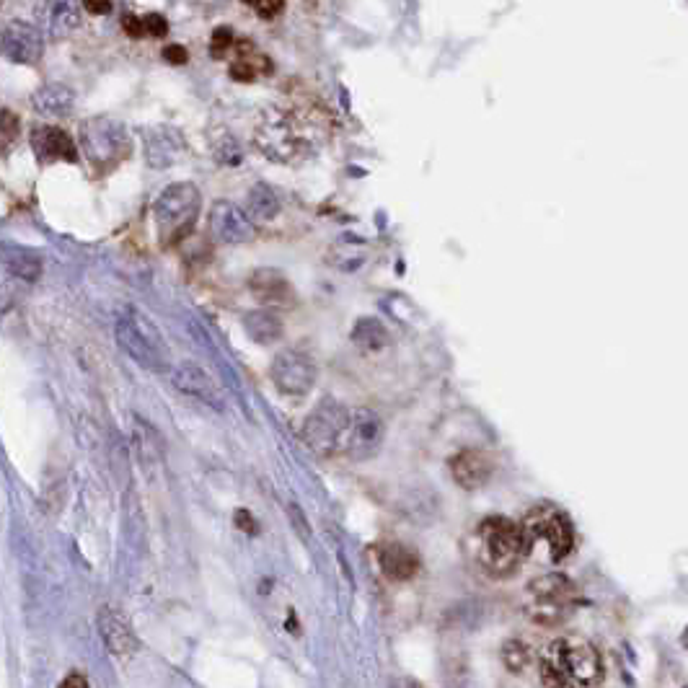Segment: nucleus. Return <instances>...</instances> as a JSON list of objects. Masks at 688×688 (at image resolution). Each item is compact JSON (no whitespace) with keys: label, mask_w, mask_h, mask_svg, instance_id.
I'll return each mask as SVG.
<instances>
[{"label":"nucleus","mask_w":688,"mask_h":688,"mask_svg":"<svg viewBox=\"0 0 688 688\" xmlns=\"http://www.w3.org/2000/svg\"><path fill=\"white\" fill-rule=\"evenodd\" d=\"M500 655H502V663H505V668L510 670V673H523V670L528 668V663H531V650H528L520 639H510V642H505Z\"/></svg>","instance_id":"bb28decb"},{"label":"nucleus","mask_w":688,"mask_h":688,"mask_svg":"<svg viewBox=\"0 0 688 688\" xmlns=\"http://www.w3.org/2000/svg\"><path fill=\"white\" fill-rule=\"evenodd\" d=\"M324 135L321 122L293 107H269L254 127V145L264 158L285 166L306 161L316 153Z\"/></svg>","instance_id":"f257e3e1"},{"label":"nucleus","mask_w":688,"mask_h":688,"mask_svg":"<svg viewBox=\"0 0 688 688\" xmlns=\"http://www.w3.org/2000/svg\"><path fill=\"white\" fill-rule=\"evenodd\" d=\"M0 262L6 264L11 275L21 277V280H37L39 272H42V257L26 246L0 244Z\"/></svg>","instance_id":"412c9836"},{"label":"nucleus","mask_w":688,"mask_h":688,"mask_svg":"<svg viewBox=\"0 0 688 688\" xmlns=\"http://www.w3.org/2000/svg\"><path fill=\"white\" fill-rule=\"evenodd\" d=\"M383 443V422L373 409H357L350 420L347 448L355 458L376 456Z\"/></svg>","instance_id":"4468645a"},{"label":"nucleus","mask_w":688,"mask_h":688,"mask_svg":"<svg viewBox=\"0 0 688 688\" xmlns=\"http://www.w3.org/2000/svg\"><path fill=\"white\" fill-rule=\"evenodd\" d=\"M122 26H125V32L130 34V37H143V21H140V16H132V13H127L125 21H122Z\"/></svg>","instance_id":"72a5a7b5"},{"label":"nucleus","mask_w":688,"mask_h":688,"mask_svg":"<svg viewBox=\"0 0 688 688\" xmlns=\"http://www.w3.org/2000/svg\"><path fill=\"white\" fill-rule=\"evenodd\" d=\"M580 603L577 588L570 577L544 575L528 585L526 611L538 626H559L570 619Z\"/></svg>","instance_id":"0eeeda50"},{"label":"nucleus","mask_w":688,"mask_h":688,"mask_svg":"<svg viewBox=\"0 0 688 688\" xmlns=\"http://www.w3.org/2000/svg\"><path fill=\"white\" fill-rule=\"evenodd\" d=\"M451 474L458 487L469 489V492L471 489H482L495 474V458L489 456L487 451L466 448V451L456 453L451 458Z\"/></svg>","instance_id":"2eb2a0df"},{"label":"nucleus","mask_w":688,"mask_h":688,"mask_svg":"<svg viewBox=\"0 0 688 688\" xmlns=\"http://www.w3.org/2000/svg\"><path fill=\"white\" fill-rule=\"evenodd\" d=\"M264 70H269L267 57L249 55V44H244V50L238 52L236 63L231 65V76L236 78V81L251 83L259 76V73H264Z\"/></svg>","instance_id":"a878e982"},{"label":"nucleus","mask_w":688,"mask_h":688,"mask_svg":"<svg viewBox=\"0 0 688 688\" xmlns=\"http://www.w3.org/2000/svg\"><path fill=\"white\" fill-rule=\"evenodd\" d=\"M350 409L339 404L337 399L326 396L324 401H319L313 412L308 414L306 422H303L301 438L306 440V445L313 453L319 456H332L342 445V438H347L350 432Z\"/></svg>","instance_id":"1a4fd4ad"},{"label":"nucleus","mask_w":688,"mask_h":688,"mask_svg":"<svg viewBox=\"0 0 688 688\" xmlns=\"http://www.w3.org/2000/svg\"><path fill=\"white\" fill-rule=\"evenodd\" d=\"M86 8L88 13H109L112 11V3H86Z\"/></svg>","instance_id":"e433bc0d"},{"label":"nucleus","mask_w":688,"mask_h":688,"mask_svg":"<svg viewBox=\"0 0 688 688\" xmlns=\"http://www.w3.org/2000/svg\"><path fill=\"white\" fill-rule=\"evenodd\" d=\"M476 557L484 570L495 577H507L518 570L523 554V533L518 523L492 515L476 528Z\"/></svg>","instance_id":"20e7f679"},{"label":"nucleus","mask_w":688,"mask_h":688,"mask_svg":"<svg viewBox=\"0 0 688 688\" xmlns=\"http://www.w3.org/2000/svg\"><path fill=\"white\" fill-rule=\"evenodd\" d=\"M249 290L264 306H282V303H288L293 298L290 282L277 269H257L249 277Z\"/></svg>","instance_id":"f3484780"},{"label":"nucleus","mask_w":688,"mask_h":688,"mask_svg":"<svg viewBox=\"0 0 688 688\" xmlns=\"http://www.w3.org/2000/svg\"><path fill=\"white\" fill-rule=\"evenodd\" d=\"M0 52L16 65H37L44 52L42 32L26 21H11L0 32Z\"/></svg>","instance_id":"ddd939ff"},{"label":"nucleus","mask_w":688,"mask_h":688,"mask_svg":"<svg viewBox=\"0 0 688 688\" xmlns=\"http://www.w3.org/2000/svg\"><path fill=\"white\" fill-rule=\"evenodd\" d=\"M200 205L202 194L192 182H176L163 189L153 205V220L161 244L174 246L184 241L200 218Z\"/></svg>","instance_id":"39448f33"},{"label":"nucleus","mask_w":688,"mask_h":688,"mask_svg":"<svg viewBox=\"0 0 688 688\" xmlns=\"http://www.w3.org/2000/svg\"><path fill=\"white\" fill-rule=\"evenodd\" d=\"M99 629L104 642L109 645V650L117 652V655H130V652L138 650V639L130 632L127 621L119 616L114 608H104L99 613Z\"/></svg>","instance_id":"6ab92c4d"},{"label":"nucleus","mask_w":688,"mask_h":688,"mask_svg":"<svg viewBox=\"0 0 688 688\" xmlns=\"http://www.w3.org/2000/svg\"><path fill=\"white\" fill-rule=\"evenodd\" d=\"M249 6L254 8V11H257L259 16H264V19H267V21L277 19V16H280V13H282V8H285V6H282V3H277V0H272V3H269V0H259V3H249Z\"/></svg>","instance_id":"7c9ffc66"},{"label":"nucleus","mask_w":688,"mask_h":688,"mask_svg":"<svg viewBox=\"0 0 688 688\" xmlns=\"http://www.w3.org/2000/svg\"><path fill=\"white\" fill-rule=\"evenodd\" d=\"M171 383H174V388L179 394L200 401V404L215 409V412H223V409H226V396H223L220 386L213 381V376L197 363H179L176 368H171Z\"/></svg>","instance_id":"9b49d317"},{"label":"nucleus","mask_w":688,"mask_h":688,"mask_svg":"<svg viewBox=\"0 0 688 688\" xmlns=\"http://www.w3.org/2000/svg\"><path fill=\"white\" fill-rule=\"evenodd\" d=\"M32 107L39 117L63 119L76 107V94L68 86H63V83H47V86L34 91Z\"/></svg>","instance_id":"a211bd4d"},{"label":"nucleus","mask_w":688,"mask_h":688,"mask_svg":"<svg viewBox=\"0 0 688 688\" xmlns=\"http://www.w3.org/2000/svg\"><path fill=\"white\" fill-rule=\"evenodd\" d=\"M21 135V122L11 109H0V153H8Z\"/></svg>","instance_id":"cd10ccee"},{"label":"nucleus","mask_w":688,"mask_h":688,"mask_svg":"<svg viewBox=\"0 0 688 688\" xmlns=\"http://www.w3.org/2000/svg\"><path fill=\"white\" fill-rule=\"evenodd\" d=\"M81 145L88 163L99 171L117 169L132 151L130 135L117 119L96 117L81 127Z\"/></svg>","instance_id":"6e6552de"},{"label":"nucleus","mask_w":688,"mask_h":688,"mask_svg":"<svg viewBox=\"0 0 688 688\" xmlns=\"http://www.w3.org/2000/svg\"><path fill=\"white\" fill-rule=\"evenodd\" d=\"M233 39H236V37H233L231 29H226V26H223V29H218V32L213 34V42H210V52H213V55H226V50H231L233 44H236V42H233Z\"/></svg>","instance_id":"c756f323"},{"label":"nucleus","mask_w":688,"mask_h":688,"mask_svg":"<svg viewBox=\"0 0 688 688\" xmlns=\"http://www.w3.org/2000/svg\"><path fill=\"white\" fill-rule=\"evenodd\" d=\"M114 337L127 357H132L140 368L151 373L169 370V344L163 339L161 329L145 316L140 308H119L114 321Z\"/></svg>","instance_id":"7ed1b4c3"},{"label":"nucleus","mask_w":688,"mask_h":688,"mask_svg":"<svg viewBox=\"0 0 688 688\" xmlns=\"http://www.w3.org/2000/svg\"><path fill=\"white\" fill-rule=\"evenodd\" d=\"M244 329L251 342L272 344L282 337V319L269 308H254L244 316Z\"/></svg>","instance_id":"4be33fe9"},{"label":"nucleus","mask_w":688,"mask_h":688,"mask_svg":"<svg viewBox=\"0 0 688 688\" xmlns=\"http://www.w3.org/2000/svg\"><path fill=\"white\" fill-rule=\"evenodd\" d=\"M277 213H280V197L275 194V189L267 187V184H257L251 189L249 197H246V215L254 220V226L277 218Z\"/></svg>","instance_id":"5701e85b"},{"label":"nucleus","mask_w":688,"mask_h":688,"mask_svg":"<svg viewBox=\"0 0 688 688\" xmlns=\"http://www.w3.org/2000/svg\"><path fill=\"white\" fill-rule=\"evenodd\" d=\"M236 526H241V528H244V531L254 533V523H251V515L246 513V510L236 513Z\"/></svg>","instance_id":"c9c22d12"},{"label":"nucleus","mask_w":688,"mask_h":688,"mask_svg":"<svg viewBox=\"0 0 688 688\" xmlns=\"http://www.w3.org/2000/svg\"><path fill=\"white\" fill-rule=\"evenodd\" d=\"M269 378L285 396H306L316 383V363L301 350H285L272 360Z\"/></svg>","instance_id":"9d476101"},{"label":"nucleus","mask_w":688,"mask_h":688,"mask_svg":"<svg viewBox=\"0 0 688 688\" xmlns=\"http://www.w3.org/2000/svg\"><path fill=\"white\" fill-rule=\"evenodd\" d=\"M143 21V37H166L169 34V24L163 19L161 13H148V16H140Z\"/></svg>","instance_id":"c85d7f7f"},{"label":"nucleus","mask_w":688,"mask_h":688,"mask_svg":"<svg viewBox=\"0 0 688 688\" xmlns=\"http://www.w3.org/2000/svg\"><path fill=\"white\" fill-rule=\"evenodd\" d=\"M50 11V34L55 39L68 37L78 24H81V6L78 3H50L47 6Z\"/></svg>","instance_id":"393cba45"},{"label":"nucleus","mask_w":688,"mask_h":688,"mask_svg":"<svg viewBox=\"0 0 688 688\" xmlns=\"http://www.w3.org/2000/svg\"><path fill=\"white\" fill-rule=\"evenodd\" d=\"M541 678L546 688H601L606 670L590 642L562 637L541 652Z\"/></svg>","instance_id":"f03ea898"},{"label":"nucleus","mask_w":688,"mask_h":688,"mask_svg":"<svg viewBox=\"0 0 688 688\" xmlns=\"http://www.w3.org/2000/svg\"><path fill=\"white\" fill-rule=\"evenodd\" d=\"M60 688H88V681L83 676H78V673H73V676H68L60 683Z\"/></svg>","instance_id":"f704fd0d"},{"label":"nucleus","mask_w":688,"mask_h":688,"mask_svg":"<svg viewBox=\"0 0 688 688\" xmlns=\"http://www.w3.org/2000/svg\"><path fill=\"white\" fill-rule=\"evenodd\" d=\"M523 554H536L544 551L549 562H562L570 557L572 546H575V528L570 518L559 510V507L541 505L526 515L523 526Z\"/></svg>","instance_id":"423d86ee"},{"label":"nucleus","mask_w":688,"mask_h":688,"mask_svg":"<svg viewBox=\"0 0 688 688\" xmlns=\"http://www.w3.org/2000/svg\"><path fill=\"white\" fill-rule=\"evenodd\" d=\"M210 231L218 238L220 244L228 246H241L249 244L257 238V226L254 220L246 215L244 207L233 205L228 200L215 202L213 210H210Z\"/></svg>","instance_id":"f8f14e48"},{"label":"nucleus","mask_w":688,"mask_h":688,"mask_svg":"<svg viewBox=\"0 0 688 688\" xmlns=\"http://www.w3.org/2000/svg\"><path fill=\"white\" fill-rule=\"evenodd\" d=\"M378 562H381L383 575H386L388 580L396 582L412 580V577L417 575V570H420V559H417V554L401 544L381 546V557H378Z\"/></svg>","instance_id":"aec40b11"},{"label":"nucleus","mask_w":688,"mask_h":688,"mask_svg":"<svg viewBox=\"0 0 688 688\" xmlns=\"http://www.w3.org/2000/svg\"><path fill=\"white\" fill-rule=\"evenodd\" d=\"M290 518H293V523H295V531L303 533V538L311 536V528H308L306 518H303V510H298L295 505H290Z\"/></svg>","instance_id":"473e14b6"},{"label":"nucleus","mask_w":688,"mask_h":688,"mask_svg":"<svg viewBox=\"0 0 688 688\" xmlns=\"http://www.w3.org/2000/svg\"><path fill=\"white\" fill-rule=\"evenodd\" d=\"M32 148L39 163L52 161H78V148L68 132L52 125H39L32 130Z\"/></svg>","instance_id":"dca6fc26"},{"label":"nucleus","mask_w":688,"mask_h":688,"mask_svg":"<svg viewBox=\"0 0 688 688\" xmlns=\"http://www.w3.org/2000/svg\"><path fill=\"white\" fill-rule=\"evenodd\" d=\"M352 342L360 352H383L391 344V337L378 319H360L352 329Z\"/></svg>","instance_id":"b1692460"},{"label":"nucleus","mask_w":688,"mask_h":688,"mask_svg":"<svg viewBox=\"0 0 688 688\" xmlns=\"http://www.w3.org/2000/svg\"><path fill=\"white\" fill-rule=\"evenodd\" d=\"M163 57H166L171 65H184L189 60L187 50H184V47H179V44H169V47L163 50Z\"/></svg>","instance_id":"2f4dec72"}]
</instances>
